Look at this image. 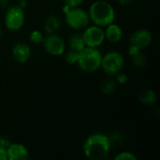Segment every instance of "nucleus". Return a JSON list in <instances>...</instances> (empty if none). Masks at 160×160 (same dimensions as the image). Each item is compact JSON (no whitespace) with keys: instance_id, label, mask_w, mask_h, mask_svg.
Instances as JSON below:
<instances>
[{"instance_id":"f257e3e1","label":"nucleus","mask_w":160,"mask_h":160,"mask_svg":"<svg viewBox=\"0 0 160 160\" xmlns=\"http://www.w3.org/2000/svg\"><path fill=\"white\" fill-rule=\"evenodd\" d=\"M111 148L109 137L101 133H95L88 136L83 143L84 156L91 160L105 159Z\"/></svg>"},{"instance_id":"f03ea898","label":"nucleus","mask_w":160,"mask_h":160,"mask_svg":"<svg viewBox=\"0 0 160 160\" xmlns=\"http://www.w3.org/2000/svg\"><path fill=\"white\" fill-rule=\"evenodd\" d=\"M88 14L90 21L100 27H106L115 19V10L112 5L105 0L95 1L90 6Z\"/></svg>"},{"instance_id":"7ed1b4c3","label":"nucleus","mask_w":160,"mask_h":160,"mask_svg":"<svg viewBox=\"0 0 160 160\" xmlns=\"http://www.w3.org/2000/svg\"><path fill=\"white\" fill-rule=\"evenodd\" d=\"M102 54L98 48L84 47L81 52H79L77 64L79 68L87 73L97 71L101 65Z\"/></svg>"},{"instance_id":"20e7f679","label":"nucleus","mask_w":160,"mask_h":160,"mask_svg":"<svg viewBox=\"0 0 160 160\" xmlns=\"http://www.w3.org/2000/svg\"><path fill=\"white\" fill-rule=\"evenodd\" d=\"M65 14L66 23L74 30H82L89 25L90 18L88 12L79 7L69 8L65 11Z\"/></svg>"},{"instance_id":"39448f33","label":"nucleus","mask_w":160,"mask_h":160,"mask_svg":"<svg viewBox=\"0 0 160 160\" xmlns=\"http://www.w3.org/2000/svg\"><path fill=\"white\" fill-rule=\"evenodd\" d=\"M124 65L125 58L122 53L112 51L107 52L104 56H102L100 68L106 74L112 76L121 71L124 68Z\"/></svg>"},{"instance_id":"423d86ee","label":"nucleus","mask_w":160,"mask_h":160,"mask_svg":"<svg viewBox=\"0 0 160 160\" xmlns=\"http://www.w3.org/2000/svg\"><path fill=\"white\" fill-rule=\"evenodd\" d=\"M5 25L10 31H18L20 30L25 22V14L23 8H22L19 5L12 6L8 8L5 14Z\"/></svg>"},{"instance_id":"0eeeda50","label":"nucleus","mask_w":160,"mask_h":160,"mask_svg":"<svg viewBox=\"0 0 160 160\" xmlns=\"http://www.w3.org/2000/svg\"><path fill=\"white\" fill-rule=\"evenodd\" d=\"M84 29L85 30L82 35L85 46L98 48L100 45H102V43L106 39L105 33L102 27L98 26V25H92V26H87Z\"/></svg>"},{"instance_id":"6e6552de","label":"nucleus","mask_w":160,"mask_h":160,"mask_svg":"<svg viewBox=\"0 0 160 160\" xmlns=\"http://www.w3.org/2000/svg\"><path fill=\"white\" fill-rule=\"evenodd\" d=\"M42 43L45 51L52 56H60L65 52L66 43L64 39L54 33L44 37Z\"/></svg>"},{"instance_id":"1a4fd4ad","label":"nucleus","mask_w":160,"mask_h":160,"mask_svg":"<svg viewBox=\"0 0 160 160\" xmlns=\"http://www.w3.org/2000/svg\"><path fill=\"white\" fill-rule=\"evenodd\" d=\"M152 33L147 29H139L135 31L129 38V44L138 48L141 51L148 47L152 43Z\"/></svg>"},{"instance_id":"9d476101","label":"nucleus","mask_w":160,"mask_h":160,"mask_svg":"<svg viewBox=\"0 0 160 160\" xmlns=\"http://www.w3.org/2000/svg\"><path fill=\"white\" fill-rule=\"evenodd\" d=\"M8 159L9 160H26L29 158V152L27 148L18 142H14L8 145L7 148Z\"/></svg>"},{"instance_id":"9b49d317","label":"nucleus","mask_w":160,"mask_h":160,"mask_svg":"<svg viewBox=\"0 0 160 160\" xmlns=\"http://www.w3.org/2000/svg\"><path fill=\"white\" fill-rule=\"evenodd\" d=\"M11 53L16 62L23 64L30 58L31 49L25 42H18L13 46Z\"/></svg>"},{"instance_id":"f8f14e48","label":"nucleus","mask_w":160,"mask_h":160,"mask_svg":"<svg viewBox=\"0 0 160 160\" xmlns=\"http://www.w3.org/2000/svg\"><path fill=\"white\" fill-rule=\"evenodd\" d=\"M104 33H105V38H107L110 42L112 43L119 42L123 37L122 28L117 23H114V22L106 26V30L104 31Z\"/></svg>"},{"instance_id":"ddd939ff","label":"nucleus","mask_w":160,"mask_h":160,"mask_svg":"<svg viewBox=\"0 0 160 160\" xmlns=\"http://www.w3.org/2000/svg\"><path fill=\"white\" fill-rule=\"evenodd\" d=\"M61 26V19L57 15H50L44 22V30L47 34L55 33Z\"/></svg>"},{"instance_id":"4468645a","label":"nucleus","mask_w":160,"mask_h":160,"mask_svg":"<svg viewBox=\"0 0 160 160\" xmlns=\"http://www.w3.org/2000/svg\"><path fill=\"white\" fill-rule=\"evenodd\" d=\"M68 46L70 48V50L76 51V52H81L85 46V43L83 41V38L82 34H72L70 35V37L68 38Z\"/></svg>"},{"instance_id":"2eb2a0df","label":"nucleus","mask_w":160,"mask_h":160,"mask_svg":"<svg viewBox=\"0 0 160 160\" xmlns=\"http://www.w3.org/2000/svg\"><path fill=\"white\" fill-rule=\"evenodd\" d=\"M139 99L141 102H142L143 104L146 105H151L157 102L158 97L156 95V93L153 90L150 89H145L143 91H142L139 94Z\"/></svg>"},{"instance_id":"dca6fc26","label":"nucleus","mask_w":160,"mask_h":160,"mask_svg":"<svg viewBox=\"0 0 160 160\" xmlns=\"http://www.w3.org/2000/svg\"><path fill=\"white\" fill-rule=\"evenodd\" d=\"M116 89V81L113 79H107L101 84V91L105 95H112Z\"/></svg>"},{"instance_id":"f3484780","label":"nucleus","mask_w":160,"mask_h":160,"mask_svg":"<svg viewBox=\"0 0 160 160\" xmlns=\"http://www.w3.org/2000/svg\"><path fill=\"white\" fill-rule=\"evenodd\" d=\"M131 59L133 65L137 68H143L147 64V59L142 52H139L138 53L131 55Z\"/></svg>"},{"instance_id":"a211bd4d","label":"nucleus","mask_w":160,"mask_h":160,"mask_svg":"<svg viewBox=\"0 0 160 160\" xmlns=\"http://www.w3.org/2000/svg\"><path fill=\"white\" fill-rule=\"evenodd\" d=\"M43 38H44L43 35H42L41 32L38 31V30H33V31L30 33V35H29V39H30V41H31L32 43H34V44L42 43Z\"/></svg>"},{"instance_id":"6ab92c4d","label":"nucleus","mask_w":160,"mask_h":160,"mask_svg":"<svg viewBox=\"0 0 160 160\" xmlns=\"http://www.w3.org/2000/svg\"><path fill=\"white\" fill-rule=\"evenodd\" d=\"M78 56H79V52L73 50H70L67 55H66V61L69 64V65H74L77 64L78 61Z\"/></svg>"},{"instance_id":"aec40b11","label":"nucleus","mask_w":160,"mask_h":160,"mask_svg":"<svg viewBox=\"0 0 160 160\" xmlns=\"http://www.w3.org/2000/svg\"><path fill=\"white\" fill-rule=\"evenodd\" d=\"M110 142H111V146L112 147L114 144L115 145H120L123 142V136L119 133H113L109 137Z\"/></svg>"},{"instance_id":"412c9836","label":"nucleus","mask_w":160,"mask_h":160,"mask_svg":"<svg viewBox=\"0 0 160 160\" xmlns=\"http://www.w3.org/2000/svg\"><path fill=\"white\" fill-rule=\"evenodd\" d=\"M115 160H136L137 158L135 155H133L130 152H122L119 153L117 156H115L114 158Z\"/></svg>"},{"instance_id":"4be33fe9","label":"nucleus","mask_w":160,"mask_h":160,"mask_svg":"<svg viewBox=\"0 0 160 160\" xmlns=\"http://www.w3.org/2000/svg\"><path fill=\"white\" fill-rule=\"evenodd\" d=\"M115 76H116L115 81H116V82H117V83L125 84V83L127 82V81H128V77H127V75H126L125 73L121 72V71H119L118 73H116V74H115Z\"/></svg>"},{"instance_id":"5701e85b","label":"nucleus","mask_w":160,"mask_h":160,"mask_svg":"<svg viewBox=\"0 0 160 160\" xmlns=\"http://www.w3.org/2000/svg\"><path fill=\"white\" fill-rule=\"evenodd\" d=\"M83 0H64V3L66 6L69 8H77L82 5Z\"/></svg>"},{"instance_id":"b1692460","label":"nucleus","mask_w":160,"mask_h":160,"mask_svg":"<svg viewBox=\"0 0 160 160\" xmlns=\"http://www.w3.org/2000/svg\"><path fill=\"white\" fill-rule=\"evenodd\" d=\"M10 144V142L4 136H0V148L7 149L8 145Z\"/></svg>"},{"instance_id":"393cba45","label":"nucleus","mask_w":160,"mask_h":160,"mask_svg":"<svg viewBox=\"0 0 160 160\" xmlns=\"http://www.w3.org/2000/svg\"><path fill=\"white\" fill-rule=\"evenodd\" d=\"M0 160H8L7 149L0 148Z\"/></svg>"},{"instance_id":"a878e982","label":"nucleus","mask_w":160,"mask_h":160,"mask_svg":"<svg viewBox=\"0 0 160 160\" xmlns=\"http://www.w3.org/2000/svg\"><path fill=\"white\" fill-rule=\"evenodd\" d=\"M131 1H132V0H117L118 4L121 5V6H127V5H128Z\"/></svg>"},{"instance_id":"bb28decb","label":"nucleus","mask_w":160,"mask_h":160,"mask_svg":"<svg viewBox=\"0 0 160 160\" xmlns=\"http://www.w3.org/2000/svg\"><path fill=\"white\" fill-rule=\"evenodd\" d=\"M8 5V0H0V7L5 8Z\"/></svg>"},{"instance_id":"cd10ccee","label":"nucleus","mask_w":160,"mask_h":160,"mask_svg":"<svg viewBox=\"0 0 160 160\" xmlns=\"http://www.w3.org/2000/svg\"><path fill=\"white\" fill-rule=\"evenodd\" d=\"M1 37H2V31H1V28H0V38H1Z\"/></svg>"}]
</instances>
